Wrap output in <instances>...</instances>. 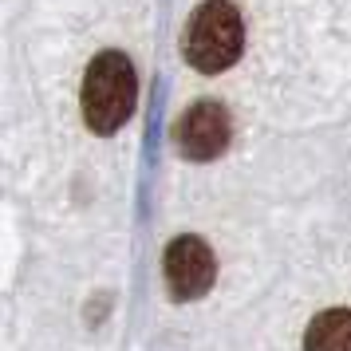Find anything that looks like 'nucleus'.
I'll return each mask as SVG.
<instances>
[{
    "label": "nucleus",
    "instance_id": "3",
    "mask_svg": "<svg viewBox=\"0 0 351 351\" xmlns=\"http://www.w3.org/2000/svg\"><path fill=\"white\" fill-rule=\"evenodd\" d=\"M162 269H166V285L174 292V300H197V296H206L213 288L217 261H213L206 241L178 237V241H170Z\"/></svg>",
    "mask_w": 351,
    "mask_h": 351
},
{
    "label": "nucleus",
    "instance_id": "2",
    "mask_svg": "<svg viewBox=\"0 0 351 351\" xmlns=\"http://www.w3.org/2000/svg\"><path fill=\"white\" fill-rule=\"evenodd\" d=\"M245 48V24L229 0H206L186 24V60L197 71H225Z\"/></svg>",
    "mask_w": 351,
    "mask_h": 351
},
{
    "label": "nucleus",
    "instance_id": "4",
    "mask_svg": "<svg viewBox=\"0 0 351 351\" xmlns=\"http://www.w3.org/2000/svg\"><path fill=\"white\" fill-rule=\"evenodd\" d=\"M174 143L182 158H193V162L217 158L225 143H229V114L217 103H193L190 111L178 119Z\"/></svg>",
    "mask_w": 351,
    "mask_h": 351
},
{
    "label": "nucleus",
    "instance_id": "1",
    "mask_svg": "<svg viewBox=\"0 0 351 351\" xmlns=\"http://www.w3.org/2000/svg\"><path fill=\"white\" fill-rule=\"evenodd\" d=\"M138 99L134 64L123 51H99L83 75V119L95 134H114L127 127Z\"/></svg>",
    "mask_w": 351,
    "mask_h": 351
},
{
    "label": "nucleus",
    "instance_id": "5",
    "mask_svg": "<svg viewBox=\"0 0 351 351\" xmlns=\"http://www.w3.org/2000/svg\"><path fill=\"white\" fill-rule=\"evenodd\" d=\"M304 351H351V312L332 308L312 319V328L304 335Z\"/></svg>",
    "mask_w": 351,
    "mask_h": 351
}]
</instances>
